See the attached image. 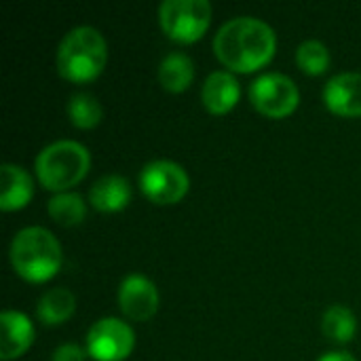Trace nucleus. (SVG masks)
<instances>
[{"label": "nucleus", "instance_id": "7ed1b4c3", "mask_svg": "<svg viewBox=\"0 0 361 361\" xmlns=\"http://www.w3.org/2000/svg\"><path fill=\"white\" fill-rule=\"evenodd\" d=\"M108 61V44L99 30L78 25L70 30L57 49V72L61 78L82 85L95 80Z\"/></svg>", "mask_w": 361, "mask_h": 361}, {"label": "nucleus", "instance_id": "20e7f679", "mask_svg": "<svg viewBox=\"0 0 361 361\" xmlns=\"http://www.w3.org/2000/svg\"><path fill=\"white\" fill-rule=\"evenodd\" d=\"M91 167L89 150L72 140H59L44 146L34 163L36 178L44 190L68 192L72 186L80 184Z\"/></svg>", "mask_w": 361, "mask_h": 361}, {"label": "nucleus", "instance_id": "a211bd4d", "mask_svg": "<svg viewBox=\"0 0 361 361\" xmlns=\"http://www.w3.org/2000/svg\"><path fill=\"white\" fill-rule=\"evenodd\" d=\"M49 216L61 226H78L87 218L85 199L76 192H59L47 205Z\"/></svg>", "mask_w": 361, "mask_h": 361}, {"label": "nucleus", "instance_id": "9d476101", "mask_svg": "<svg viewBox=\"0 0 361 361\" xmlns=\"http://www.w3.org/2000/svg\"><path fill=\"white\" fill-rule=\"evenodd\" d=\"M324 102L328 110L343 118L361 116V74L343 72L332 76L324 87Z\"/></svg>", "mask_w": 361, "mask_h": 361}, {"label": "nucleus", "instance_id": "412c9836", "mask_svg": "<svg viewBox=\"0 0 361 361\" xmlns=\"http://www.w3.org/2000/svg\"><path fill=\"white\" fill-rule=\"evenodd\" d=\"M87 357V349H80L78 345H61L55 349L51 361H85Z\"/></svg>", "mask_w": 361, "mask_h": 361}, {"label": "nucleus", "instance_id": "4468645a", "mask_svg": "<svg viewBox=\"0 0 361 361\" xmlns=\"http://www.w3.org/2000/svg\"><path fill=\"white\" fill-rule=\"evenodd\" d=\"M131 201V184L127 178L110 173L99 178L89 190V203L102 214L123 212Z\"/></svg>", "mask_w": 361, "mask_h": 361}, {"label": "nucleus", "instance_id": "aec40b11", "mask_svg": "<svg viewBox=\"0 0 361 361\" xmlns=\"http://www.w3.org/2000/svg\"><path fill=\"white\" fill-rule=\"evenodd\" d=\"M296 63L298 68L309 74V76H322L328 72L332 57L328 47L322 40H305L298 49H296Z\"/></svg>", "mask_w": 361, "mask_h": 361}, {"label": "nucleus", "instance_id": "ddd939ff", "mask_svg": "<svg viewBox=\"0 0 361 361\" xmlns=\"http://www.w3.org/2000/svg\"><path fill=\"white\" fill-rule=\"evenodd\" d=\"M0 209L2 212H19L23 209L34 197V180L32 176L13 163H4L0 167Z\"/></svg>", "mask_w": 361, "mask_h": 361}, {"label": "nucleus", "instance_id": "6ab92c4d", "mask_svg": "<svg viewBox=\"0 0 361 361\" xmlns=\"http://www.w3.org/2000/svg\"><path fill=\"white\" fill-rule=\"evenodd\" d=\"M66 110H68V118L78 129H95L104 118L102 104L91 93H74Z\"/></svg>", "mask_w": 361, "mask_h": 361}, {"label": "nucleus", "instance_id": "f3484780", "mask_svg": "<svg viewBox=\"0 0 361 361\" xmlns=\"http://www.w3.org/2000/svg\"><path fill=\"white\" fill-rule=\"evenodd\" d=\"M322 330L332 343L347 345L353 341V336L357 332V317L349 307L332 305L322 317Z\"/></svg>", "mask_w": 361, "mask_h": 361}, {"label": "nucleus", "instance_id": "39448f33", "mask_svg": "<svg viewBox=\"0 0 361 361\" xmlns=\"http://www.w3.org/2000/svg\"><path fill=\"white\" fill-rule=\"evenodd\" d=\"M159 23L173 42L192 44L209 30L212 4L207 0H165L159 8Z\"/></svg>", "mask_w": 361, "mask_h": 361}, {"label": "nucleus", "instance_id": "423d86ee", "mask_svg": "<svg viewBox=\"0 0 361 361\" xmlns=\"http://www.w3.org/2000/svg\"><path fill=\"white\" fill-rule=\"evenodd\" d=\"M252 106L267 118H288L300 104V91L296 82L279 72L258 76L250 87Z\"/></svg>", "mask_w": 361, "mask_h": 361}, {"label": "nucleus", "instance_id": "4be33fe9", "mask_svg": "<svg viewBox=\"0 0 361 361\" xmlns=\"http://www.w3.org/2000/svg\"><path fill=\"white\" fill-rule=\"evenodd\" d=\"M317 361H357L351 353H347V351H330V353H326V355H322Z\"/></svg>", "mask_w": 361, "mask_h": 361}, {"label": "nucleus", "instance_id": "dca6fc26", "mask_svg": "<svg viewBox=\"0 0 361 361\" xmlns=\"http://www.w3.org/2000/svg\"><path fill=\"white\" fill-rule=\"evenodd\" d=\"M76 311V298L66 288L49 290L36 307V315L44 326H61L66 324Z\"/></svg>", "mask_w": 361, "mask_h": 361}, {"label": "nucleus", "instance_id": "6e6552de", "mask_svg": "<svg viewBox=\"0 0 361 361\" xmlns=\"http://www.w3.org/2000/svg\"><path fill=\"white\" fill-rule=\"evenodd\" d=\"M135 347V334L129 324L116 317L95 322L87 332V355L95 361H125Z\"/></svg>", "mask_w": 361, "mask_h": 361}, {"label": "nucleus", "instance_id": "2eb2a0df", "mask_svg": "<svg viewBox=\"0 0 361 361\" xmlns=\"http://www.w3.org/2000/svg\"><path fill=\"white\" fill-rule=\"evenodd\" d=\"M195 80V63L186 53H169L159 66V82L169 93L186 91Z\"/></svg>", "mask_w": 361, "mask_h": 361}, {"label": "nucleus", "instance_id": "f257e3e1", "mask_svg": "<svg viewBox=\"0 0 361 361\" xmlns=\"http://www.w3.org/2000/svg\"><path fill=\"white\" fill-rule=\"evenodd\" d=\"M275 30L256 17L228 19L214 38V53L220 63L239 74H250L264 68L275 57Z\"/></svg>", "mask_w": 361, "mask_h": 361}, {"label": "nucleus", "instance_id": "1a4fd4ad", "mask_svg": "<svg viewBox=\"0 0 361 361\" xmlns=\"http://www.w3.org/2000/svg\"><path fill=\"white\" fill-rule=\"evenodd\" d=\"M118 307L127 319L148 322L159 311L157 286L140 273L127 275L118 288Z\"/></svg>", "mask_w": 361, "mask_h": 361}, {"label": "nucleus", "instance_id": "0eeeda50", "mask_svg": "<svg viewBox=\"0 0 361 361\" xmlns=\"http://www.w3.org/2000/svg\"><path fill=\"white\" fill-rule=\"evenodd\" d=\"M190 188L186 169L173 161L146 163L140 173V190L154 205H176Z\"/></svg>", "mask_w": 361, "mask_h": 361}, {"label": "nucleus", "instance_id": "f03ea898", "mask_svg": "<svg viewBox=\"0 0 361 361\" xmlns=\"http://www.w3.org/2000/svg\"><path fill=\"white\" fill-rule=\"evenodd\" d=\"M8 258L13 271L27 283H47L63 264V252L57 237L42 226L19 231L11 241Z\"/></svg>", "mask_w": 361, "mask_h": 361}, {"label": "nucleus", "instance_id": "f8f14e48", "mask_svg": "<svg viewBox=\"0 0 361 361\" xmlns=\"http://www.w3.org/2000/svg\"><path fill=\"white\" fill-rule=\"evenodd\" d=\"M241 89L231 72H212L201 89V102L214 116L228 114L239 102Z\"/></svg>", "mask_w": 361, "mask_h": 361}, {"label": "nucleus", "instance_id": "9b49d317", "mask_svg": "<svg viewBox=\"0 0 361 361\" xmlns=\"http://www.w3.org/2000/svg\"><path fill=\"white\" fill-rule=\"evenodd\" d=\"M0 360H19L34 343V326L27 315L19 311H4L0 315Z\"/></svg>", "mask_w": 361, "mask_h": 361}]
</instances>
